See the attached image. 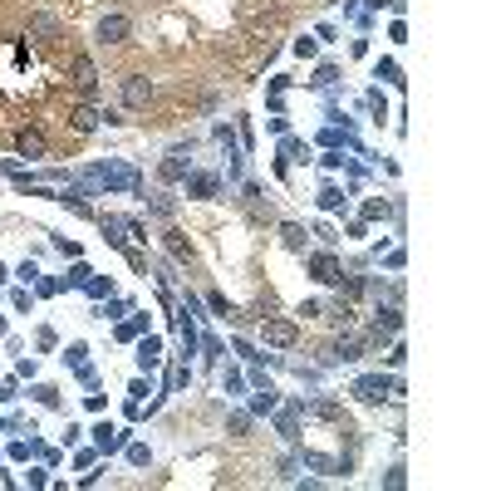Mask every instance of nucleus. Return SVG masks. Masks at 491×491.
<instances>
[{
    "mask_svg": "<svg viewBox=\"0 0 491 491\" xmlns=\"http://www.w3.org/2000/svg\"><path fill=\"white\" fill-rule=\"evenodd\" d=\"M364 5H369V10H384V5H389V0H364Z\"/></svg>",
    "mask_w": 491,
    "mask_h": 491,
    "instance_id": "8fccbe9b",
    "label": "nucleus"
},
{
    "mask_svg": "<svg viewBox=\"0 0 491 491\" xmlns=\"http://www.w3.org/2000/svg\"><path fill=\"white\" fill-rule=\"evenodd\" d=\"M30 452H40V447H35V442H15V447H10V457H15V462H25Z\"/></svg>",
    "mask_w": 491,
    "mask_h": 491,
    "instance_id": "a19ab883",
    "label": "nucleus"
},
{
    "mask_svg": "<svg viewBox=\"0 0 491 491\" xmlns=\"http://www.w3.org/2000/svg\"><path fill=\"white\" fill-rule=\"evenodd\" d=\"M0 398L10 403V398H20V379H10V384H0Z\"/></svg>",
    "mask_w": 491,
    "mask_h": 491,
    "instance_id": "de8ad7c7",
    "label": "nucleus"
},
{
    "mask_svg": "<svg viewBox=\"0 0 491 491\" xmlns=\"http://www.w3.org/2000/svg\"><path fill=\"white\" fill-rule=\"evenodd\" d=\"M300 413H309V418H329V422H334L344 408H339L334 398H300Z\"/></svg>",
    "mask_w": 491,
    "mask_h": 491,
    "instance_id": "2eb2a0df",
    "label": "nucleus"
},
{
    "mask_svg": "<svg viewBox=\"0 0 491 491\" xmlns=\"http://www.w3.org/2000/svg\"><path fill=\"white\" fill-rule=\"evenodd\" d=\"M280 153H285L290 162H304V158H309V148H304L300 138H285V143H280Z\"/></svg>",
    "mask_w": 491,
    "mask_h": 491,
    "instance_id": "5701e85b",
    "label": "nucleus"
},
{
    "mask_svg": "<svg viewBox=\"0 0 491 491\" xmlns=\"http://www.w3.org/2000/svg\"><path fill=\"white\" fill-rule=\"evenodd\" d=\"M35 393V403H45V408H59V393L49 389V384H40V389H30Z\"/></svg>",
    "mask_w": 491,
    "mask_h": 491,
    "instance_id": "473e14b6",
    "label": "nucleus"
},
{
    "mask_svg": "<svg viewBox=\"0 0 491 491\" xmlns=\"http://www.w3.org/2000/svg\"><path fill=\"white\" fill-rule=\"evenodd\" d=\"M84 182L103 196L108 192H143V177H138V167H128V162H94V167H84Z\"/></svg>",
    "mask_w": 491,
    "mask_h": 491,
    "instance_id": "f257e3e1",
    "label": "nucleus"
},
{
    "mask_svg": "<svg viewBox=\"0 0 491 491\" xmlns=\"http://www.w3.org/2000/svg\"><path fill=\"white\" fill-rule=\"evenodd\" d=\"M276 432H280L285 442H300V398H295L290 408H285V413L276 418Z\"/></svg>",
    "mask_w": 491,
    "mask_h": 491,
    "instance_id": "dca6fc26",
    "label": "nucleus"
},
{
    "mask_svg": "<svg viewBox=\"0 0 491 491\" xmlns=\"http://www.w3.org/2000/svg\"><path fill=\"white\" fill-rule=\"evenodd\" d=\"M69 74H74V84H79L84 94H94V89H98V69H94V59H89V54H74V59H69Z\"/></svg>",
    "mask_w": 491,
    "mask_h": 491,
    "instance_id": "9b49d317",
    "label": "nucleus"
},
{
    "mask_svg": "<svg viewBox=\"0 0 491 491\" xmlns=\"http://www.w3.org/2000/svg\"><path fill=\"white\" fill-rule=\"evenodd\" d=\"M15 153L30 158V162H40V158H45V133H40V128H20V133H15Z\"/></svg>",
    "mask_w": 491,
    "mask_h": 491,
    "instance_id": "9d476101",
    "label": "nucleus"
},
{
    "mask_svg": "<svg viewBox=\"0 0 491 491\" xmlns=\"http://www.w3.org/2000/svg\"><path fill=\"white\" fill-rule=\"evenodd\" d=\"M354 398L359 403H389V398H398L403 393V384L398 379H389V374H364V379H354Z\"/></svg>",
    "mask_w": 491,
    "mask_h": 491,
    "instance_id": "f03ea898",
    "label": "nucleus"
},
{
    "mask_svg": "<svg viewBox=\"0 0 491 491\" xmlns=\"http://www.w3.org/2000/svg\"><path fill=\"white\" fill-rule=\"evenodd\" d=\"M221 389H226V393H241V374H236V369H226V374H221Z\"/></svg>",
    "mask_w": 491,
    "mask_h": 491,
    "instance_id": "58836bf2",
    "label": "nucleus"
},
{
    "mask_svg": "<svg viewBox=\"0 0 491 491\" xmlns=\"http://www.w3.org/2000/svg\"><path fill=\"white\" fill-rule=\"evenodd\" d=\"M236 354H241V359H251V364H256V359H261V354H256V349H251V339H236Z\"/></svg>",
    "mask_w": 491,
    "mask_h": 491,
    "instance_id": "a18cd8bd",
    "label": "nucleus"
},
{
    "mask_svg": "<svg viewBox=\"0 0 491 491\" xmlns=\"http://www.w3.org/2000/svg\"><path fill=\"white\" fill-rule=\"evenodd\" d=\"M251 413H276V384L256 389V398H251Z\"/></svg>",
    "mask_w": 491,
    "mask_h": 491,
    "instance_id": "aec40b11",
    "label": "nucleus"
},
{
    "mask_svg": "<svg viewBox=\"0 0 491 491\" xmlns=\"http://www.w3.org/2000/svg\"><path fill=\"white\" fill-rule=\"evenodd\" d=\"M369 354V339L364 334H349V339H339L334 349H329V364H359Z\"/></svg>",
    "mask_w": 491,
    "mask_h": 491,
    "instance_id": "0eeeda50",
    "label": "nucleus"
},
{
    "mask_svg": "<svg viewBox=\"0 0 491 491\" xmlns=\"http://www.w3.org/2000/svg\"><path fill=\"white\" fill-rule=\"evenodd\" d=\"M35 344H40V349H45V354H49V349H54V344H59V334H54V329H49V324H45V329H40V334H35Z\"/></svg>",
    "mask_w": 491,
    "mask_h": 491,
    "instance_id": "c9c22d12",
    "label": "nucleus"
},
{
    "mask_svg": "<svg viewBox=\"0 0 491 491\" xmlns=\"http://www.w3.org/2000/svg\"><path fill=\"white\" fill-rule=\"evenodd\" d=\"M74 374H79V384H84V389H94V384H98V374H94V369H89V364H79Z\"/></svg>",
    "mask_w": 491,
    "mask_h": 491,
    "instance_id": "79ce46f5",
    "label": "nucleus"
},
{
    "mask_svg": "<svg viewBox=\"0 0 491 491\" xmlns=\"http://www.w3.org/2000/svg\"><path fill=\"white\" fill-rule=\"evenodd\" d=\"M0 339H5V319H0Z\"/></svg>",
    "mask_w": 491,
    "mask_h": 491,
    "instance_id": "3c124183",
    "label": "nucleus"
},
{
    "mask_svg": "<svg viewBox=\"0 0 491 491\" xmlns=\"http://www.w3.org/2000/svg\"><path fill=\"white\" fill-rule=\"evenodd\" d=\"M295 339H300V324H295V319H266V344L290 349Z\"/></svg>",
    "mask_w": 491,
    "mask_h": 491,
    "instance_id": "f8f14e48",
    "label": "nucleus"
},
{
    "mask_svg": "<svg viewBox=\"0 0 491 491\" xmlns=\"http://www.w3.org/2000/svg\"><path fill=\"white\" fill-rule=\"evenodd\" d=\"M187 172H192V143H177V148L158 162V177H162V182H187Z\"/></svg>",
    "mask_w": 491,
    "mask_h": 491,
    "instance_id": "7ed1b4c3",
    "label": "nucleus"
},
{
    "mask_svg": "<svg viewBox=\"0 0 491 491\" xmlns=\"http://www.w3.org/2000/svg\"><path fill=\"white\" fill-rule=\"evenodd\" d=\"M148 206H153V216H172V211H177V201H172L167 192H158L153 201H148Z\"/></svg>",
    "mask_w": 491,
    "mask_h": 491,
    "instance_id": "c85d7f7f",
    "label": "nucleus"
},
{
    "mask_svg": "<svg viewBox=\"0 0 491 491\" xmlns=\"http://www.w3.org/2000/svg\"><path fill=\"white\" fill-rule=\"evenodd\" d=\"M398 329H403V309H398V304H389V309L379 304V309H374V329H369L364 339H369V349H374V344H384V339H393Z\"/></svg>",
    "mask_w": 491,
    "mask_h": 491,
    "instance_id": "20e7f679",
    "label": "nucleus"
},
{
    "mask_svg": "<svg viewBox=\"0 0 491 491\" xmlns=\"http://www.w3.org/2000/svg\"><path fill=\"white\" fill-rule=\"evenodd\" d=\"M84 354H89V344H84V339H74V344L64 349V364H69V369H79V364H84Z\"/></svg>",
    "mask_w": 491,
    "mask_h": 491,
    "instance_id": "bb28decb",
    "label": "nucleus"
},
{
    "mask_svg": "<svg viewBox=\"0 0 491 491\" xmlns=\"http://www.w3.org/2000/svg\"><path fill=\"white\" fill-rule=\"evenodd\" d=\"M295 54H300V59H309V54H314V40H309V35H304V40H295Z\"/></svg>",
    "mask_w": 491,
    "mask_h": 491,
    "instance_id": "c03bdc74",
    "label": "nucleus"
},
{
    "mask_svg": "<svg viewBox=\"0 0 491 491\" xmlns=\"http://www.w3.org/2000/svg\"><path fill=\"white\" fill-rule=\"evenodd\" d=\"M319 206H324V211H339V206H344V192H339V187H324V192H319Z\"/></svg>",
    "mask_w": 491,
    "mask_h": 491,
    "instance_id": "7c9ffc66",
    "label": "nucleus"
},
{
    "mask_svg": "<svg viewBox=\"0 0 491 491\" xmlns=\"http://www.w3.org/2000/svg\"><path fill=\"white\" fill-rule=\"evenodd\" d=\"M334 79H339V69H334V64H319V74H314V84H319V89H329Z\"/></svg>",
    "mask_w": 491,
    "mask_h": 491,
    "instance_id": "f704fd0d",
    "label": "nucleus"
},
{
    "mask_svg": "<svg viewBox=\"0 0 491 491\" xmlns=\"http://www.w3.org/2000/svg\"><path fill=\"white\" fill-rule=\"evenodd\" d=\"M118 314H128V300H113V295H108V304L94 309V319H118Z\"/></svg>",
    "mask_w": 491,
    "mask_h": 491,
    "instance_id": "4be33fe9",
    "label": "nucleus"
},
{
    "mask_svg": "<svg viewBox=\"0 0 491 491\" xmlns=\"http://www.w3.org/2000/svg\"><path fill=\"white\" fill-rule=\"evenodd\" d=\"M94 447L98 452H118V447H123V432H118L113 422H98L94 427Z\"/></svg>",
    "mask_w": 491,
    "mask_h": 491,
    "instance_id": "6ab92c4d",
    "label": "nucleus"
},
{
    "mask_svg": "<svg viewBox=\"0 0 491 491\" xmlns=\"http://www.w3.org/2000/svg\"><path fill=\"white\" fill-rule=\"evenodd\" d=\"M389 364H393V369H403V364H408V349H403V344H393V349H389Z\"/></svg>",
    "mask_w": 491,
    "mask_h": 491,
    "instance_id": "37998d69",
    "label": "nucleus"
},
{
    "mask_svg": "<svg viewBox=\"0 0 491 491\" xmlns=\"http://www.w3.org/2000/svg\"><path fill=\"white\" fill-rule=\"evenodd\" d=\"M54 35H59V20H54V15H35V20H30V40H35V45H49Z\"/></svg>",
    "mask_w": 491,
    "mask_h": 491,
    "instance_id": "a211bd4d",
    "label": "nucleus"
},
{
    "mask_svg": "<svg viewBox=\"0 0 491 491\" xmlns=\"http://www.w3.org/2000/svg\"><path fill=\"white\" fill-rule=\"evenodd\" d=\"M84 290L94 295V300H103V295H113V280H103V276H89V280H84Z\"/></svg>",
    "mask_w": 491,
    "mask_h": 491,
    "instance_id": "c756f323",
    "label": "nucleus"
},
{
    "mask_svg": "<svg viewBox=\"0 0 491 491\" xmlns=\"http://www.w3.org/2000/svg\"><path fill=\"white\" fill-rule=\"evenodd\" d=\"M216 192H221V177H216V172H187V196L216 201Z\"/></svg>",
    "mask_w": 491,
    "mask_h": 491,
    "instance_id": "1a4fd4ad",
    "label": "nucleus"
},
{
    "mask_svg": "<svg viewBox=\"0 0 491 491\" xmlns=\"http://www.w3.org/2000/svg\"><path fill=\"white\" fill-rule=\"evenodd\" d=\"M206 304H211V314H231V304H226V295H216V290L206 295Z\"/></svg>",
    "mask_w": 491,
    "mask_h": 491,
    "instance_id": "4c0bfd02",
    "label": "nucleus"
},
{
    "mask_svg": "<svg viewBox=\"0 0 491 491\" xmlns=\"http://www.w3.org/2000/svg\"><path fill=\"white\" fill-rule=\"evenodd\" d=\"M280 241H285V251H304V226L285 221V226H280Z\"/></svg>",
    "mask_w": 491,
    "mask_h": 491,
    "instance_id": "412c9836",
    "label": "nucleus"
},
{
    "mask_svg": "<svg viewBox=\"0 0 491 491\" xmlns=\"http://www.w3.org/2000/svg\"><path fill=\"white\" fill-rule=\"evenodd\" d=\"M408 477H403V467H389V477H384V487H403Z\"/></svg>",
    "mask_w": 491,
    "mask_h": 491,
    "instance_id": "09e8293b",
    "label": "nucleus"
},
{
    "mask_svg": "<svg viewBox=\"0 0 491 491\" xmlns=\"http://www.w3.org/2000/svg\"><path fill=\"white\" fill-rule=\"evenodd\" d=\"M196 344H201V354H206V359H211V364H216V359H221V354H226V349H221V339H216V334H201V339H196Z\"/></svg>",
    "mask_w": 491,
    "mask_h": 491,
    "instance_id": "a878e982",
    "label": "nucleus"
},
{
    "mask_svg": "<svg viewBox=\"0 0 491 491\" xmlns=\"http://www.w3.org/2000/svg\"><path fill=\"white\" fill-rule=\"evenodd\" d=\"M148 329V314H138V319H128V324H118V339H138Z\"/></svg>",
    "mask_w": 491,
    "mask_h": 491,
    "instance_id": "393cba45",
    "label": "nucleus"
},
{
    "mask_svg": "<svg viewBox=\"0 0 491 491\" xmlns=\"http://www.w3.org/2000/svg\"><path fill=\"white\" fill-rule=\"evenodd\" d=\"M364 216H369V221H379V216H389V201H364Z\"/></svg>",
    "mask_w": 491,
    "mask_h": 491,
    "instance_id": "e433bc0d",
    "label": "nucleus"
},
{
    "mask_svg": "<svg viewBox=\"0 0 491 491\" xmlns=\"http://www.w3.org/2000/svg\"><path fill=\"white\" fill-rule=\"evenodd\" d=\"M94 35H98V45H128V35H133V20H128V15H103Z\"/></svg>",
    "mask_w": 491,
    "mask_h": 491,
    "instance_id": "423d86ee",
    "label": "nucleus"
},
{
    "mask_svg": "<svg viewBox=\"0 0 491 491\" xmlns=\"http://www.w3.org/2000/svg\"><path fill=\"white\" fill-rule=\"evenodd\" d=\"M148 98H153V79L148 74H128L123 79V103L128 108H148Z\"/></svg>",
    "mask_w": 491,
    "mask_h": 491,
    "instance_id": "6e6552de",
    "label": "nucleus"
},
{
    "mask_svg": "<svg viewBox=\"0 0 491 491\" xmlns=\"http://www.w3.org/2000/svg\"><path fill=\"white\" fill-rule=\"evenodd\" d=\"M374 74H379V79H389V84H403V79H398V64H393V59H379V69H374Z\"/></svg>",
    "mask_w": 491,
    "mask_h": 491,
    "instance_id": "72a5a7b5",
    "label": "nucleus"
},
{
    "mask_svg": "<svg viewBox=\"0 0 491 491\" xmlns=\"http://www.w3.org/2000/svg\"><path fill=\"white\" fill-rule=\"evenodd\" d=\"M69 118H74V133H98V123H103V113H98L94 103H79Z\"/></svg>",
    "mask_w": 491,
    "mask_h": 491,
    "instance_id": "f3484780",
    "label": "nucleus"
},
{
    "mask_svg": "<svg viewBox=\"0 0 491 491\" xmlns=\"http://www.w3.org/2000/svg\"><path fill=\"white\" fill-rule=\"evenodd\" d=\"M226 432L246 437V432H251V413H231V418H226Z\"/></svg>",
    "mask_w": 491,
    "mask_h": 491,
    "instance_id": "cd10ccee",
    "label": "nucleus"
},
{
    "mask_svg": "<svg viewBox=\"0 0 491 491\" xmlns=\"http://www.w3.org/2000/svg\"><path fill=\"white\" fill-rule=\"evenodd\" d=\"M15 379H35V359H20L15 364Z\"/></svg>",
    "mask_w": 491,
    "mask_h": 491,
    "instance_id": "49530a36",
    "label": "nucleus"
},
{
    "mask_svg": "<svg viewBox=\"0 0 491 491\" xmlns=\"http://www.w3.org/2000/svg\"><path fill=\"white\" fill-rule=\"evenodd\" d=\"M15 276H20V280H25V285H35V276H40V266H35V261H25V266H20V271H15Z\"/></svg>",
    "mask_w": 491,
    "mask_h": 491,
    "instance_id": "ea45409f",
    "label": "nucleus"
},
{
    "mask_svg": "<svg viewBox=\"0 0 491 491\" xmlns=\"http://www.w3.org/2000/svg\"><path fill=\"white\" fill-rule=\"evenodd\" d=\"M162 364V339H153V334H138V369L143 374H153Z\"/></svg>",
    "mask_w": 491,
    "mask_h": 491,
    "instance_id": "ddd939ff",
    "label": "nucleus"
},
{
    "mask_svg": "<svg viewBox=\"0 0 491 491\" xmlns=\"http://www.w3.org/2000/svg\"><path fill=\"white\" fill-rule=\"evenodd\" d=\"M162 246H167V256H172L177 266H187V261H192V241H187L182 231H172V226H167V231H162Z\"/></svg>",
    "mask_w": 491,
    "mask_h": 491,
    "instance_id": "4468645a",
    "label": "nucleus"
},
{
    "mask_svg": "<svg viewBox=\"0 0 491 491\" xmlns=\"http://www.w3.org/2000/svg\"><path fill=\"white\" fill-rule=\"evenodd\" d=\"M309 276H314L319 285H339V280H344V266H339L334 251H314V256H309Z\"/></svg>",
    "mask_w": 491,
    "mask_h": 491,
    "instance_id": "39448f33",
    "label": "nucleus"
},
{
    "mask_svg": "<svg viewBox=\"0 0 491 491\" xmlns=\"http://www.w3.org/2000/svg\"><path fill=\"white\" fill-rule=\"evenodd\" d=\"M128 462H133V467H148V462H153V452H148L143 442H128Z\"/></svg>",
    "mask_w": 491,
    "mask_h": 491,
    "instance_id": "2f4dec72",
    "label": "nucleus"
},
{
    "mask_svg": "<svg viewBox=\"0 0 491 491\" xmlns=\"http://www.w3.org/2000/svg\"><path fill=\"white\" fill-rule=\"evenodd\" d=\"M89 276H94L89 266H74V271H69V280H59V290H69V285H74V290H84V280H89Z\"/></svg>",
    "mask_w": 491,
    "mask_h": 491,
    "instance_id": "b1692460",
    "label": "nucleus"
}]
</instances>
